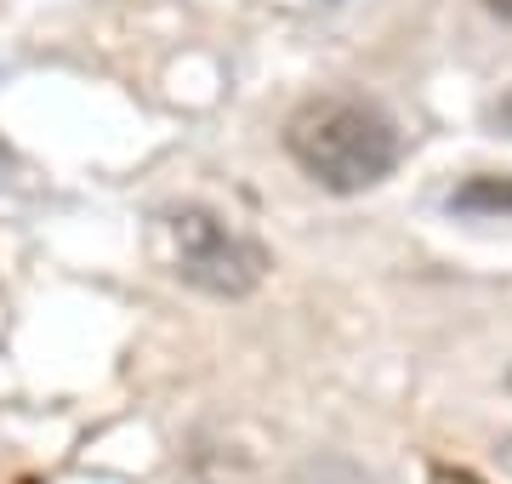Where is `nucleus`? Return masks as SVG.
<instances>
[{
    "label": "nucleus",
    "mask_w": 512,
    "mask_h": 484,
    "mask_svg": "<svg viewBox=\"0 0 512 484\" xmlns=\"http://www.w3.org/2000/svg\"><path fill=\"white\" fill-rule=\"evenodd\" d=\"M285 154L330 194H365L399 166V126L365 97H308L285 120Z\"/></svg>",
    "instance_id": "obj_1"
},
{
    "label": "nucleus",
    "mask_w": 512,
    "mask_h": 484,
    "mask_svg": "<svg viewBox=\"0 0 512 484\" xmlns=\"http://www.w3.org/2000/svg\"><path fill=\"white\" fill-rule=\"evenodd\" d=\"M165 234H171V262L188 285H200L211 297H251L256 285L268 280V251L239 234L234 223H222L217 211L205 205H183L165 217Z\"/></svg>",
    "instance_id": "obj_2"
},
{
    "label": "nucleus",
    "mask_w": 512,
    "mask_h": 484,
    "mask_svg": "<svg viewBox=\"0 0 512 484\" xmlns=\"http://www.w3.org/2000/svg\"><path fill=\"white\" fill-rule=\"evenodd\" d=\"M450 211L456 217H512V177L478 171L467 183L450 188Z\"/></svg>",
    "instance_id": "obj_3"
},
{
    "label": "nucleus",
    "mask_w": 512,
    "mask_h": 484,
    "mask_svg": "<svg viewBox=\"0 0 512 484\" xmlns=\"http://www.w3.org/2000/svg\"><path fill=\"white\" fill-rule=\"evenodd\" d=\"M490 120H495V126H501V131H512V86H507V92H501V97H495Z\"/></svg>",
    "instance_id": "obj_4"
},
{
    "label": "nucleus",
    "mask_w": 512,
    "mask_h": 484,
    "mask_svg": "<svg viewBox=\"0 0 512 484\" xmlns=\"http://www.w3.org/2000/svg\"><path fill=\"white\" fill-rule=\"evenodd\" d=\"M433 479H439V484H484V479H473V473H467V467H439V473H433Z\"/></svg>",
    "instance_id": "obj_5"
},
{
    "label": "nucleus",
    "mask_w": 512,
    "mask_h": 484,
    "mask_svg": "<svg viewBox=\"0 0 512 484\" xmlns=\"http://www.w3.org/2000/svg\"><path fill=\"white\" fill-rule=\"evenodd\" d=\"M490 12H501V18H512V0H490Z\"/></svg>",
    "instance_id": "obj_6"
}]
</instances>
